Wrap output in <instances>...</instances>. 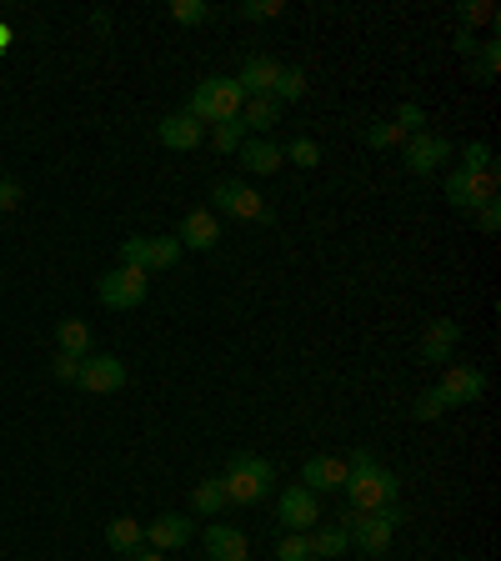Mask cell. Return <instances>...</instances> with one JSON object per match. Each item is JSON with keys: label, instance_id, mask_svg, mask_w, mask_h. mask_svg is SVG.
<instances>
[{"label": "cell", "instance_id": "obj_9", "mask_svg": "<svg viewBox=\"0 0 501 561\" xmlns=\"http://www.w3.org/2000/svg\"><path fill=\"white\" fill-rule=\"evenodd\" d=\"M76 386H81V391H91V396H116V391L126 386V361H121V356H111V351L86 356V361H81Z\"/></svg>", "mask_w": 501, "mask_h": 561}, {"label": "cell", "instance_id": "obj_29", "mask_svg": "<svg viewBox=\"0 0 501 561\" xmlns=\"http://www.w3.org/2000/svg\"><path fill=\"white\" fill-rule=\"evenodd\" d=\"M211 146H216L221 156H236V151L246 146V126H241V121H216V126H211Z\"/></svg>", "mask_w": 501, "mask_h": 561}, {"label": "cell", "instance_id": "obj_32", "mask_svg": "<svg viewBox=\"0 0 501 561\" xmlns=\"http://www.w3.org/2000/svg\"><path fill=\"white\" fill-rule=\"evenodd\" d=\"M276 561H311V541H306V531H286V536L276 541Z\"/></svg>", "mask_w": 501, "mask_h": 561}, {"label": "cell", "instance_id": "obj_3", "mask_svg": "<svg viewBox=\"0 0 501 561\" xmlns=\"http://www.w3.org/2000/svg\"><path fill=\"white\" fill-rule=\"evenodd\" d=\"M241 106H246V91L236 86V76H231V81H226V76H211V81H201V86L191 91L186 116L201 121V126H216V121H236Z\"/></svg>", "mask_w": 501, "mask_h": 561}, {"label": "cell", "instance_id": "obj_37", "mask_svg": "<svg viewBox=\"0 0 501 561\" xmlns=\"http://www.w3.org/2000/svg\"><path fill=\"white\" fill-rule=\"evenodd\" d=\"M21 201H26V186H21L16 176H6V181H0V216L21 211Z\"/></svg>", "mask_w": 501, "mask_h": 561}, {"label": "cell", "instance_id": "obj_28", "mask_svg": "<svg viewBox=\"0 0 501 561\" xmlns=\"http://www.w3.org/2000/svg\"><path fill=\"white\" fill-rule=\"evenodd\" d=\"M366 146L371 151H401L406 146V131L396 121H376V126H366Z\"/></svg>", "mask_w": 501, "mask_h": 561}, {"label": "cell", "instance_id": "obj_18", "mask_svg": "<svg viewBox=\"0 0 501 561\" xmlns=\"http://www.w3.org/2000/svg\"><path fill=\"white\" fill-rule=\"evenodd\" d=\"M241 166H246V176H276L281 166H286V156H281V146L276 141H266V136H256V141H246L241 151Z\"/></svg>", "mask_w": 501, "mask_h": 561}, {"label": "cell", "instance_id": "obj_25", "mask_svg": "<svg viewBox=\"0 0 501 561\" xmlns=\"http://www.w3.org/2000/svg\"><path fill=\"white\" fill-rule=\"evenodd\" d=\"M311 91V76L301 71V66H281V76H276V86H271V96L286 106V101H301Z\"/></svg>", "mask_w": 501, "mask_h": 561}, {"label": "cell", "instance_id": "obj_20", "mask_svg": "<svg viewBox=\"0 0 501 561\" xmlns=\"http://www.w3.org/2000/svg\"><path fill=\"white\" fill-rule=\"evenodd\" d=\"M246 131H256V136H271V126L281 121V101L276 96H246V106H241V116H236Z\"/></svg>", "mask_w": 501, "mask_h": 561}, {"label": "cell", "instance_id": "obj_22", "mask_svg": "<svg viewBox=\"0 0 501 561\" xmlns=\"http://www.w3.org/2000/svg\"><path fill=\"white\" fill-rule=\"evenodd\" d=\"M106 546H111L116 556H131L136 546H146V521H136V516H116V521L106 526Z\"/></svg>", "mask_w": 501, "mask_h": 561}, {"label": "cell", "instance_id": "obj_26", "mask_svg": "<svg viewBox=\"0 0 501 561\" xmlns=\"http://www.w3.org/2000/svg\"><path fill=\"white\" fill-rule=\"evenodd\" d=\"M191 511H196V516H221V511H226V496H221V481H216V476L201 481V486L191 491Z\"/></svg>", "mask_w": 501, "mask_h": 561}, {"label": "cell", "instance_id": "obj_11", "mask_svg": "<svg viewBox=\"0 0 501 561\" xmlns=\"http://www.w3.org/2000/svg\"><path fill=\"white\" fill-rule=\"evenodd\" d=\"M276 521H281V531H311V526L321 521V501H316V491H306V486H286L281 501H276Z\"/></svg>", "mask_w": 501, "mask_h": 561}, {"label": "cell", "instance_id": "obj_16", "mask_svg": "<svg viewBox=\"0 0 501 561\" xmlns=\"http://www.w3.org/2000/svg\"><path fill=\"white\" fill-rule=\"evenodd\" d=\"M206 556L211 561H251V541H246V531H236L226 521H211L206 526Z\"/></svg>", "mask_w": 501, "mask_h": 561}, {"label": "cell", "instance_id": "obj_5", "mask_svg": "<svg viewBox=\"0 0 501 561\" xmlns=\"http://www.w3.org/2000/svg\"><path fill=\"white\" fill-rule=\"evenodd\" d=\"M496 191H501V171L496 166H481V171H451L446 176V201L456 206V211H481V206H491L496 201Z\"/></svg>", "mask_w": 501, "mask_h": 561}, {"label": "cell", "instance_id": "obj_17", "mask_svg": "<svg viewBox=\"0 0 501 561\" xmlns=\"http://www.w3.org/2000/svg\"><path fill=\"white\" fill-rule=\"evenodd\" d=\"M456 341H461V326L456 321H431L426 331H421V361L426 366H446L451 361V351H456Z\"/></svg>", "mask_w": 501, "mask_h": 561}, {"label": "cell", "instance_id": "obj_4", "mask_svg": "<svg viewBox=\"0 0 501 561\" xmlns=\"http://www.w3.org/2000/svg\"><path fill=\"white\" fill-rule=\"evenodd\" d=\"M401 521H406V511H401V506H386V511H346L341 526H346V536H351L356 551H366V556H386Z\"/></svg>", "mask_w": 501, "mask_h": 561}, {"label": "cell", "instance_id": "obj_30", "mask_svg": "<svg viewBox=\"0 0 501 561\" xmlns=\"http://www.w3.org/2000/svg\"><path fill=\"white\" fill-rule=\"evenodd\" d=\"M496 21V6H486V0H461L456 6V26L471 31V26H491Z\"/></svg>", "mask_w": 501, "mask_h": 561}, {"label": "cell", "instance_id": "obj_14", "mask_svg": "<svg viewBox=\"0 0 501 561\" xmlns=\"http://www.w3.org/2000/svg\"><path fill=\"white\" fill-rule=\"evenodd\" d=\"M191 531H196L191 516L166 511V516H156V521L146 526V546H156V551H181V546H191Z\"/></svg>", "mask_w": 501, "mask_h": 561}, {"label": "cell", "instance_id": "obj_38", "mask_svg": "<svg viewBox=\"0 0 501 561\" xmlns=\"http://www.w3.org/2000/svg\"><path fill=\"white\" fill-rule=\"evenodd\" d=\"M411 411H416V421H436V416H446V401H441V396H436V386H431V391H421V396H416V406H411Z\"/></svg>", "mask_w": 501, "mask_h": 561}, {"label": "cell", "instance_id": "obj_23", "mask_svg": "<svg viewBox=\"0 0 501 561\" xmlns=\"http://www.w3.org/2000/svg\"><path fill=\"white\" fill-rule=\"evenodd\" d=\"M56 351H66V356L86 361V356H91V326H86V321H76V316H66V321L56 326Z\"/></svg>", "mask_w": 501, "mask_h": 561}, {"label": "cell", "instance_id": "obj_6", "mask_svg": "<svg viewBox=\"0 0 501 561\" xmlns=\"http://www.w3.org/2000/svg\"><path fill=\"white\" fill-rule=\"evenodd\" d=\"M96 296H101V306H111V311H136V306L151 296V271H141V266H116V271H106V276L96 281Z\"/></svg>", "mask_w": 501, "mask_h": 561}, {"label": "cell", "instance_id": "obj_40", "mask_svg": "<svg viewBox=\"0 0 501 561\" xmlns=\"http://www.w3.org/2000/svg\"><path fill=\"white\" fill-rule=\"evenodd\" d=\"M121 266H141L146 271V236H126L121 241Z\"/></svg>", "mask_w": 501, "mask_h": 561}, {"label": "cell", "instance_id": "obj_33", "mask_svg": "<svg viewBox=\"0 0 501 561\" xmlns=\"http://www.w3.org/2000/svg\"><path fill=\"white\" fill-rule=\"evenodd\" d=\"M281 11H286L281 0H246V6H236L241 21H271V16H281Z\"/></svg>", "mask_w": 501, "mask_h": 561}, {"label": "cell", "instance_id": "obj_1", "mask_svg": "<svg viewBox=\"0 0 501 561\" xmlns=\"http://www.w3.org/2000/svg\"><path fill=\"white\" fill-rule=\"evenodd\" d=\"M351 471H346V496H351V511H386V506H396V491H401V481H396V471H386L371 451H356L351 461H346Z\"/></svg>", "mask_w": 501, "mask_h": 561}, {"label": "cell", "instance_id": "obj_43", "mask_svg": "<svg viewBox=\"0 0 501 561\" xmlns=\"http://www.w3.org/2000/svg\"><path fill=\"white\" fill-rule=\"evenodd\" d=\"M131 561H166V551H156V546H136Z\"/></svg>", "mask_w": 501, "mask_h": 561}, {"label": "cell", "instance_id": "obj_31", "mask_svg": "<svg viewBox=\"0 0 501 561\" xmlns=\"http://www.w3.org/2000/svg\"><path fill=\"white\" fill-rule=\"evenodd\" d=\"M281 156H286L291 166H301V171H311V166H321V146H316L311 136H296V141H291V146H286Z\"/></svg>", "mask_w": 501, "mask_h": 561}, {"label": "cell", "instance_id": "obj_41", "mask_svg": "<svg viewBox=\"0 0 501 561\" xmlns=\"http://www.w3.org/2000/svg\"><path fill=\"white\" fill-rule=\"evenodd\" d=\"M51 371H56V381H76V376H81V361H76V356H66V351H56Z\"/></svg>", "mask_w": 501, "mask_h": 561}, {"label": "cell", "instance_id": "obj_21", "mask_svg": "<svg viewBox=\"0 0 501 561\" xmlns=\"http://www.w3.org/2000/svg\"><path fill=\"white\" fill-rule=\"evenodd\" d=\"M306 541H311V561H336V556H346V551H351L346 526H311V531H306Z\"/></svg>", "mask_w": 501, "mask_h": 561}, {"label": "cell", "instance_id": "obj_19", "mask_svg": "<svg viewBox=\"0 0 501 561\" xmlns=\"http://www.w3.org/2000/svg\"><path fill=\"white\" fill-rule=\"evenodd\" d=\"M276 76H281V61H271V56H251V61L241 66V76H236V86H241L246 96H271V86H276Z\"/></svg>", "mask_w": 501, "mask_h": 561}, {"label": "cell", "instance_id": "obj_7", "mask_svg": "<svg viewBox=\"0 0 501 561\" xmlns=\"http://www.w3.org/2000/svg\"><path fill=\"white\" fill-rule=\"evenodd\" d=\"M211 201H216V211H226L231 221H251V226L276 221V211H271L246 181H216V186H211Z\"/></svg>", "mask_w": 501, "mask_h": 561}, {"label": "cell", "instance_id": "obj_42", "mask_svg": "<svg viewBox=\"0 0 501 561\" xmlns=\"http://www.w3.org/2000/svg\"><path fill=\"white\" fill-rule=\"evenodd\" d=\"M476 46H481V41H476L471 31H461V26H456V51H461V56H476Z\"/></svg>", "mask_w": 501, "mask_h": 561}, {"label": "cell", "instance_id": "obj_8", "mask_svg": "<svg viewBox=\"0 0 501 561\" xmlns=\"http://www.w3.org/2000/svg\"><path fill=\"white\" fill-rule=\"evenodd\" d=\"M401 161H406V171H411V176H431V171H441V166L451 161V141H446V136H436V131L406 136Z\"/></svg>", "mask_w": 501, "mask_h": 561}, {"label": "cell", "instance_id": "obj_34", "mask_svg": "<svg viewBox=\"0 0 501 561\" xmlns=\"http://www.w3.org/2000/svg\"><path fill=\"white\" fill-rule=\"evenodd\" d=\"M171 16H176L181 26H201V21H211V6H201V0H176Z\"/></svg>", "mask_w": 501, "mask_h": 561}, {"label": "cell", "instance_id": "obj_24", "mask_svg": "<svg viewBox=\"0 0 501 561\" xmlns=\"http://www.w3.org/2000/svg\"><path fill=\"white\" fill-rule=\"evenodd\" d=\"M181 241L176 236H146V271H171L181 261Z\"/></svg>", "mask_w": 501, "mask_h": 561}, {"label": "cell", "instance_id": "obj_39", "mask_svg": "<svg viewBox=\"0 0 501 561\" xmlns=\"http://www.w3.org/2000/svg\"><path fill=\"white\" fill-rule=\"evenodd\" d=\"M476 216V231L481 236H496L501 231V201H491V206H481V211H471Z\"/></svg>", "mask_w": 501, "mask_h": 561}, {"label": "cell", "instance_id": "obj_35", "mask_svg": "<svg viewBox=\"0 0 501 561\" xmlns=\"http://www.w3.org/2000/svg\"><path fill=\"white\" fill-rule=\"evenodd\" d=\"M391 121H396V126L406 131V136H421V131H426V111H421L416 101H406V106H401V111H396Z\"/></svg>", "mask_w": 501, "mask_h": 561}, {"label": "cell", "instance_id": "obj_15", "mask_svg": "<svg viewBox=\"0 0 501 561\" xmlns=\"http://www.w3.org/2000/svg\"><path fill=\"white\" fill-rule=\"evenodd\" d=\"M346 471H351V466H346L341 456H306L301 486L316 491V496H321V491H341V486H346Z\"/></svg>", "mask_w": 501, "mask_h": 561}, {"label": "cell", "instance_id": "obj_27", "mask_svg": "<svg viewBox=\"0 0 501 561\" xmlns=\"http://www.w3.org/2000/svg\"><path fill=\"white\" fill-rule=\"evenodd\" d=\"M496 66H501V46L496 41H481L476 46V56H471V81H496Z\"/></svg>", "mask_w": 501, "mask_h": 561}, {"label": "cell", "instance_id": "obj_13", "mask_svg": "<svg viewBox=\"0 0 501 561\" xmlns=\"http://www.w3.org/2000/svg\"><path fill=\"white\" fill-rule=\"evenodd\" d=\"M176 241H181V246H191V251H216V241H221V216H216V211H206V206L186 211V216H181Z\"/></svg>", "mask_w": 501, "mask_h": 561}, {"label": "cell", "instance_id": "obj_10", "mask_svg": "<svg viewBox=\"0 0 501 561\" xmlns=\"http://www.w3.org/2000/svg\"><path fill=\"white\" fill-rule=\"evenodd\" d=\"M436 396L446 401V411L471 406V401L486 396V371H476V366H446L441 381H436Z\"/></svg>", "mask_w": 501, "mask_h": 561}, {"label": "cell", "instance_id": "obj_2", "mask_svg": "<svg viewBox=\"0 0 501 561\" xmlns=\"http://www.w3.org/2000/svg\"><path fill=\"white\" fill-rule=\"evenodd\" d=\"M216 481H221L226 506H256V501H266V491H271L276 471H271V461H266V456L241 451V456H231V466H226Z\"/></svg>", "mask_w": 501, "mask_h": 561}, {"label": "cell", "instance_id": "obj_44", "mask_svg": "<svg viewBox=\"0 0 501 561\" xmlns=\"http://www.w3.org/2000/svg\"><path fill=\"white\" fill-rule=\"evenodd\" d=\"M0 51H11V31L6 26H0Z\"/></svg>", "mask_w": 501, "mask_h": 561}, {"label": "cell", "instance_id": "obj_12", "mask_svg": "<svg viewBox=\"0 0 501 561\" xmlns=\"http://www.w3.org/2000/svg\"><path fill=\"white\" fill-rule=\"evenodd\" d=\"M156 141H161L166 151H196V146L206 141V126L191 121L186 111H171V116L156 121Z\"/></svg>", "mask_w": 501, "mask_h": 561}, {"label": "cell", "instance_id": "obj_36", "mask_svg": "<svg viewBox=\"0 0 501 561\" xmlns=\"http://www.w3.org/2000/svg\"><path fill=\"white\" fill-rule=\"evenodd\" d=\"M481 166H496L491 161V146L486 141H466L461 146V171H481Z\"/></svg>", "mask_w": 501, "mask_h": 561}]
</instances>
